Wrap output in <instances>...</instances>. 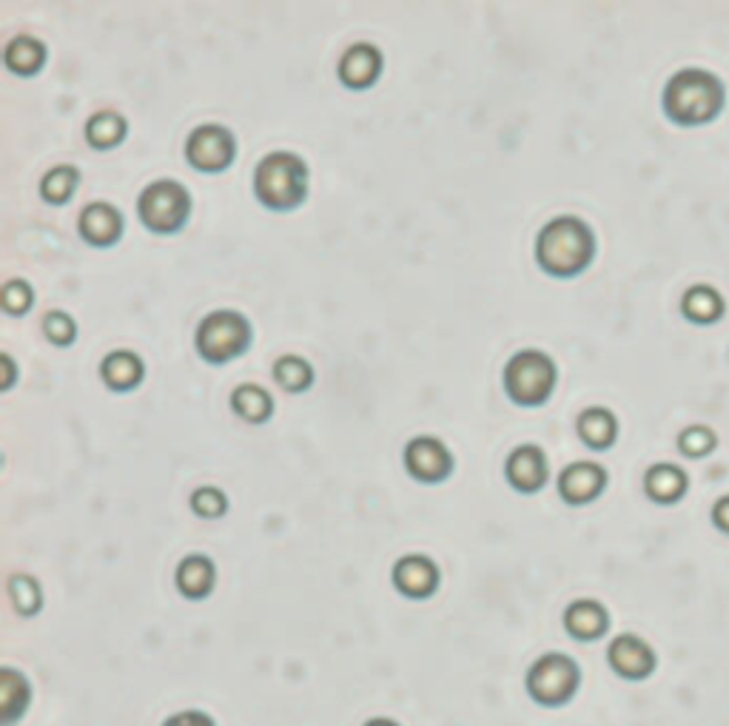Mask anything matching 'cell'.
Listing matches in <instances>:
<instances>
[{
	"label": "cell",
	"instance_id": "obj_1",
	"mask_svg": "<svg viewBox=\"0 0 729 726\" xmlns=\"http://www.w3.org/2000/svg\"><path fill=\"white\" fill-rule=\"evenodd\" d=\"M723 103H727V89L721 78L696 65L672 74L661 94L664 114L684 129L712 123L723 112Z\"/></svg>",
	"mask_w": 729,
	"mask_h": 726
},
{
	"label": "cell",
	"instance_id": "obj_2",
	"mask_svg": "<svg viewBox=\"0 0 729 726\" xmlns=\"http://www.w3.org/2000/svg\"><path fill=\"white\" fill-rule=\"evenodd\" d=\"M596 256V236L578 216H556L536 240V260L550 276H576Z\"/></svg>",
	"mask_w": 729,
	"mask_h": 726
},
{
	"label": "cell",
	"instance_id": "obj_3",
	"mask_svg": "<svg viewBox=\"0 0 729 726\" xmlns=\"http://www.w3.org/2000/svg\"><path fill=\"white\" fill-rule=\"evenodd\" d=\"M254 194L265 209L291 211L308 194V165L291 151H274L254 171Z\"/></svg>",
	"mask_w": 729,
	"mask_h": 726
},
{
	"label": "cell",
	"instance_id": "obj_4",
	"mask_svg": "<svg viewBox=\"0 0 729 726\" xmlns=\"http://www.w3.org/2000/svg\"><path fill=\"white\" fill-rule=\"evenodd\" d=\"M581 684V669L573 658L561 653L541 655L539 662L527 669L525 687L536 704L541 707H565L570 704L573 695L578 693Z\"/></svg>",
	"mask_w": 729,
	"mask_h": 726
},
{
	"label": "cell",
	"instance_id": "obj_5",
	"mask_svg": "<svg viewBox=\"0 0 729 726\" xmlns=\"http://www.w3.org/2000/svg\"><path fill=\"white\" fill-rule=\"evenodd\" d=\"M556 365L541 351H519L505 367V391L516 405L536 407L550 400Z\"/></svg>",
	"mask_w": 729,
	"mask_h": 726
},
{
	"label": "cell",
	"instance_id": "obj_6",
	"mask_svg": "<svg viewBox=\"0 0 729 726\" xmlns=\"http://www.w3.org/2000/svg\"><path fill=\"white\" fill-rule=\"evenodd\" d=\"M251 345V325L237 311H214L198 327V351L205 362L223 365L245 354Z\"/></svg>",
	"mask_w": 729,
	"mask_h": 726
},
{
	"label": "cell",
	"instance_id": "obj_7",
	"mask_svg": "<svg viewBox=\"0 0 729 726\" xmlns=\"http://www.w3.org/2000/svg\"><path fill=\"white\" fill-rule=\"evenodd\" d=\"M138 211L149 231H154V234H174L189 220V191L180 183H174V180H160V183H152L140 194Z\"/></svg>",
	"mask_w": 729,
	"mask_h": 726
},
{
	"label": "cell",
	"instance_id": "obj_8",
	"mask_svg": "<svg viewBox=\"0 0 729 726\" xmlns=\"http://www.w3.org/2000/svg\"><path fill=\"white\" fill-rule=\"evenodd\" d=\"M185 158L198 171H223L234 160V138L217 123L200 125L185 143Z\"/></svg>",
	"mask_w": 729,
	"mask_h": 726
},
{
	"label": "cell",
	"instance_id": "obj_9",
	"mask_svg": "<svg viewBox=\"0 0 729 726\" xmlns=\"http://www.w3.org/2000/svg\"><path fill=\"white\" fill-rule=\"evenodd\" d=\"M607 664L612 673L625 680H647L658 667L656 649L641 635H616L607 647Z\"/></svg>",
	"mask_w": 729,
	"mask_h": 726
},
{
	"label": "cell",
	"instance_id": "obj_10",
	"mask_svg": "<svg viewBox=\"0 0 729 726\" xmlns=\"http://www.w3.org/2000/svg\"><path fill=\"white\" fill-rule=\"evenodd\" d=\"M405 465L414 478L434 484L445 482V478L450 476V471H454V456H450V451L442 445L439 438L419 436L405 447Z\"/></svg>",
	"mask_w": 729,
	"mask_h": 726
},
{
	"label": "cell",
	"instance_id": "obj_11",
	"mask_svg": "<svg viewBox=\"0 0 729 726\" xmlns=\"http://www.w3.org/2000/svg\"><path fill=\"white\" fill-rule=\"evenodd\" d=\"M607 487V471L598 462H573L559 476V493L567 504L596 502Z\"/></svg>",
	"mask_w": 729,
	"mask_h": 726
},
{
	"label": "cell",
	"instance_id": "obj_12",
	"mask_svg": "<svg viewBox=\"0 0 729 726\" xmlns=\"http://www.w3.org/2000/svg\"><path fill=\"white\" fill-rule=\"evenodd\" d=\"M394 587L407 598L434 596L439 587V567L422 553L402 556L394 567Z\"/></svg>",
	"mask_w": 729,
	"mask_h": 726
},
{
	"label": "cell",
	"instance_id": "obj_13",
	"mask_svg": "<svg viewBox=\"0 0 729 726\" xmlns=\"http://www.w3.org/2000/svg\"><path fill=\"white\" fill-rule=\"evenodd\" d=\"M547 471H550V465H547V456L539 445L516 447L505 465L507 482L519 493L541 491L547 484Z\"/></svg>",
	"mask_w": 729,
	"mask_h": 726
},
{
	"label": "cell",
	"instance_id": "obj_14",
	"mask_svg": "<svg viewBox=\"0 0 729 726\" xmlns=\"http://www.w3.org/2000/svg\"><path fill=\"white\" fill-rule=\"evenodd\" d=\"M565 627L576 642H598L610 629V613L596 598H578L565 609Z\"/></svg>",
	"mask_w": 729,
	"mask_h": 726
},
{
	"label": "cell",
	"instance_id": "obj_15",
	"mask_svg": "<svg viewBox=\"0 0 729 726\" xmlns=\"http://www.w3.org/2000/svg\"><path fill=\"white\" fill-rule=\"evenodd\" d=\"M382 74V52L371 43H356L340 60V78L351 89H371Z\"/></svg>",
	"mask_w": 729,
	"mask_h": 726
},
{
	"label": "cell",
	"instance_id": "obj_16",
	"mask_svg": "<svg viewBox=\"0 0 729 726\" xmlns=\"http://www.w3.org/2000/svg\"><path fill=\"white\" fill-rule=\"evenodd\" d=\"M80 234H83L85 242L105 249V245L118 242L120 234H123V216L109 203L85 205L83 214H80Z\"/></svg>",
	"mask_w": 729,
	"mask_h": 726
},
{
	"label": "cell",
	"instance_id": "obj_17",
	"mask_svg": "<svg viewBox=\"0 0 729 726\" xmlns=\"http://www.w3.org/2000/svg\"><path fill=\"white\" fill-rule=\"evenodd\" d=\"M690 491V478L672 462H658L645 473V493L656 504H678Z\"/></svg>",
	"mask_w": 729,
	"mask_h": 726
},
{
	"label": "cell",
	"instance_id": "obj_18",
	"mask_svg": "<svg viewBox=\"0 0 729 726\" xmlns=\"http://www.w3.org/2000/svg\"><path fill=\"white\" fill-rule=\"evenodd\" d=\"M727 311V302H723V294L707 282H698V285H690V289L684 291L681 296V314L684 320L696 322V325H716L718 320Z\"/></svg>",
	"mask_w": 729,
	"mask_h": 726
},
{
	"label": "cell",
	"instance_id": "obj_19",
	"mask_svg": "<svg viewBox=\"0 0 729 726\" xmlns=\"http://www.w3.org/2000/svg\"><path fill=\"white\" fill-rule=\"evenodd\" d=\"M174 582H178V589L183 593L185 598H191V602H200V598L211 596L214 582H217V569H214V562H211L209 556H200V553H194V556H189L180 562Z\"/></svg>",
	"mask_w": 729,
	"mask_h": 726
},
{
	"label": "cell",
	"instance_id": "obj_20",
	"mask_svg": "<svg viewBox=\"0 0 729 726\" xmlns=\"http://www.w3.org/2000/svg\"><path fill=\"white\" fill-rule=\"evenodd\" d=\"M29 700H32V687L27 675L12 667L0 669V724L12 726L29 709Z\"/></svg>",
	"mask_w": 729,
	"mask_h": 726
},
{
	"label": "cell",
	"instance_id": "obj_21",
	"mask_svg": "<svg viewBox=\"0 0 729 726\" xmlns=\"http://www.w3.org/2000/svg\"><path fill=\"white\" fill-rule=\"evenodd\" d=\"M578 436L593 451H607V447L616 445L618 438V420L616 413L607 411V407H587L581 416H578Z\"/></svg>",
	"mask_w": 729,
	"mask_h": 726
},
{
	"label": "cell",
	"instance_id": "obj_22",
	"mask_svg": "<svg viewBox=\"0 0 729 726\" xmlns=\"http://www.w3.org/2000/svg\"><path fill=\"white\" fill-rule=\"evenodd\" d=\"M143 360L132 354V351H114L100 365V376H103V382L112 391H132V387L143 382Z\"/></svg>",
	"mask_w": 729,
	"mask_h": 726
},
{
	"label": "cell",
	"instance_id": "obj_23",
	"mask_svg": "<svg viewBox=\"0 0 729 726\" xmlns=\"http://www.w3.org/2000/svg\"><path fill=\"white\" fill-rule=\"evenodd\" d=\"M231 407L237 411L240 420L251 422V425L269 422L271 413H274V402H271L269 391L256 385H240L237 391L231 393Z\"/></svg>",
	"mask_w": 729,
	"mask_h": 726
},
{
	"label": "cell",
	"instance_id": "obj_24",
	"mask_svg": "<svg viewBox=\"0 0 729 726\" xmlns=\"http://www.w3.org/2000/svg\"><path fill=\"white\" fill-rule=\"evenodd\" d=\"M3 58H7V65L14 74L29 78V74H38L40 65L47 63V47L34 38H14L3 52Z\"/></svg>",
	"mask_w": 729,
	"mask_h": 726
},
{
	"label": "cell",
	"instance_id": "obj_25",
	"mask_svg": "<svg viewBox=\"0 0 729 726\" xmlns=\"http://www.w3.org/2000/svg\"><path fill=\"white\" fill-rule=\"evenodd\" d=\"M125 138V120L118 112H98L89 123H85V140L94 149H112V145L123 143Z\"/></svg>",
	"mask_w": 729,
	"mask_h": 726
},
{
	"label": "cell",
	"instance_id": "obj_26",
	"mask_svg": "<svg viewBox=\"0 0 729 726\" xmlns=\"http://www.w3.org/2000/svg\"><path fill=\"white\" fill-rule=\"evenodd\" d=\"M274 380L291 393H303L308 391L311 382H314V367L303 360V356H283V360L274 365Z\"/></svg>",
	"mask_w": 729,
	"mask_h": 726
},
{
	"label": "cell",
	"instance_id": "obj_27",
	"mask_svg": "<svg viewBox=\"0 0 729 726\" xmlns=\"http://www.w3.org/2000/svg\"><path fill=\"white\" fill-rule=\"evenodd\" d=\"M78 180L80 174L74 165H54L47 178H43V183H40V194L47 196L52 205L67 203L69 196L74 194V189H78Z\"/></svg>",
	"mask_w": 729,
	"mask_h": 726
},
{
	"label": "cell",
	"instance_id": "obj_28",
	"mask_svg": "<svg viewBox=\"0 0 729 726\" xmlns=\"http://www.w3.org/2000/svg\"><path fill=\"white\" fill-rule=\"evenodd\" d=\"M718 447V433L710 425H690L678 433V451L687 458H707Z\"/></svg>",
	"mask_w": 729,
	"mask_h": 726
},
{
	"label": "cell",
	"instance_id": "obj_29",
	"mask_svg": "<svg viewBox=\"0 0 729 726\" xmlns=\"http://www.w3.org/2000/svg\"><path fill=\"white\" fill-rule=\"evenodd\" d=\"M9 596H12L14 609H18L20 615H34L40 609V604H43L40 584L34 582L32 576H23V573L9 578Z\"/></svg>",
	"mask_w": 729,
	"mask_h": 726
},
{
	"label": "cell",
	"instance_id": "obj_30",
	"mask_svg": "<svg viewBox=\"0 0 729 726\" xmlns=\"http://www.w3.org/2000/svg\"><path fill=\"white\" fill-rule=\"evenodd\" d=\"M191 511L198 513L203 518H220L225 511H229V498L220 487H200L191 496Z\"/></svg>",
	"mask_w": 729,
	"mask_h": 726
},
{
	"label": "cell",
	"instance_id": "obj_31",
	"mask_svg": "<svg viewBox=\"0 0 729 726\" xmlns=\"http://www.w3.org/2000/svg\"><path fill=\"white\" fill-rule=\"evenodd\" d=\"M0 302H3L9 314H27L29 307L34 305L32 285L23 280H9L7 285H3V291H0Z\"/></svg>",
	"mask_w": 729,
	"mask_h": 726
},
{
	"label": "cell",
	"instance_id": "obj_32",
	"mask_svg": "<svg viewBox=\"0 0 729 726\" xmlns=\"http://www.w3.org/2000/svg\"><path fill=\"white\" fill-rule=\"evenodd\" d=\"M43 331H47V336L54 342V345H72L74 336H78V325H74L72 316L63 314V311H52V314H47V320H43Z\"/></svg>",
	"mask_w": 729,
	"mask_h": 726
},
{
	"label": "cell",
	"instance_id": "obj_33",
	"mask_svg": "<svg viewBox=\"0 0 729 726\" xmlns=\"http://www.w3.org/2000/svg\"><path fill=\"white\" fill-rule=\"evenodd\" d=\"M163 726H214V718L200 709H183V713H174L171 718H165Z\"/></svg>",
	"mask_w": 729,
	"mask_h": 726
},
{
	"label": "cell",
	"instance_id": "obj_34",
	"mask_svg": "<svg viewBox=\"0 0 729 726\" xmlns=\"http://www.w3.org/2000/svg\"><path fill=\"white\" fill-rule=\"evenodd\" d=\"M710 518L718 531L723 533V536H729V496H721L716 504H712Z\"/></svg>",
	"mask_w": 729,
	"mask_h": 726
},
{
	"label": "cell",
	"instance_id": "obj_35",
	"mask_svg": "<svg viewBox=\"0 0 729 726\" xmlns=\"http://www.w3.org/2000/svg\"><path fill=\"white\" fill-rule=\"evenodd\" d=\"M0 365H3V371H7V380H3V391H9L14 382V367H12V356L3 354L0 356Z\"/></svg>",
	"mask_w": 729,
	"mask_h": 726
},
{
	"label": "cell",
	"instance_id": "obj_36",
	"mask_svg": "<svg viewBox=\"0 0 729 726\" xmlns=\"http://www.w3.org/2000/svg\"><path fill=\"white\" fill-rule=\"evenodd\" d=\"M365 726H399V724H396V720H391V718H371Z\"/></svg>",
	"mask_w": 729,
	"mask_h": 726
}]
</instances>
